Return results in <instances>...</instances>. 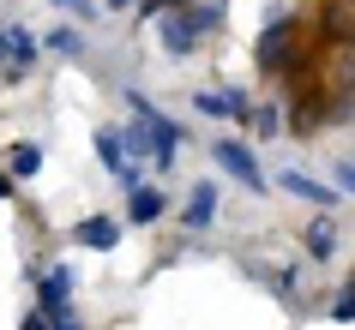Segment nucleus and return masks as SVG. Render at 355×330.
<instances>
[{
  "label": "nucleus",
  "mask_w": 355,
  "mask_h": 330,
  "mask_svg": "<svg viewBox=\"0 0 355 330\" xmlns=\"http://www.w3.org/2000/svg\"><path fill=\"white\" fill-rule=\"evenodd\" d=\"M60 12H78V19H96V0H55Z\"/></svg>",
  "instance_id": "nucleus-18"
},
{
  "label": "nucleus",
  "mask_w": 355,
  "mask_h": 330,
  "mask_svg": "<svg viewBox=\"0 0 355 330\" xmlns=\"http://www.w3.org/2000/svg\"><path fill=\"white\" fill-rule=\"evenodd\" d=\"M0 42H6V78H24L31 66H37V48H42V42L31 37L24 24H6V30H0Z\"/></svg>",
  "instance_id": "nucleus-4"
},
{
  "label": "nucleus",
  "mask_w": 355,
  "mask_h": 330,
  "mask_svg": "<svg viewBox=\"0 0 355 330\" xmlns=\"http://www.w3.org/2000/svg\"><path fill=\"white\" fill-rule=\"evenodd\" d=\"M181 222H187V228H211V222H217V186H211V181H199V186L187 192Z\"/></svg>",
  "instance_id": "nucleus-8"
},
{
  "label": "nucleus",
  "mask_w": 355,
  "mask_h": 330,
  "mask_svg": "<svg viewBox=\"0 0 355 330\" xmlns=\"http://www.w3.org/2000/svg\"><path fill=\"white\" fill-rule=\"evenodd\" d=\"M193 109H199V114H223V120H247V114H253L241 91H199V96H193Z\"/></svg>",
  "instance_id": "nucleus-5"
},
{
  "label": "nucleus",
  "mask_w": 355,
  "mask_h": 330,
  "mask_svg": "<svg viewBox=\"0 0 355 330\" xmlns=\"http://www.w3.org/2000/svg\"><path fill=\"white\" fill-rule=\"evenodd\" d=\"M277 186H283V192H295V199H307V204H319V210H331V204H337V186H319V181H307V174H277Z\"/></svg>",
  "instance_id": "nucleus-11"
},
{
  "label": "nucleus",
  "mask_w": 355,
  "mask_h": 330,
  "mask_svg": "<svg viewBox=\"0 0 355 330\" xmlns=\"http://www.w3.org/2000/svg\"><path fill=\"white\" fill-rule=\"evenodd\" d=\"M49 48H55V55H85V37H78V30H55V37H49Z\"/></svg>",
  "instance_id": "nucleus-16"
},
{
  "label": "nucleus",
  "mask_w": 355,
  "mask_h": 330,
  "mask_svg": "<svg viewBox=\"0 0 355 330\" xmlns=\"http://www.w3.org/2000/svg\"><path fill=\"white\" fill-rule=\"evenodd\" d=\"M19 330H49V312H42V306H37V312H31V318H24V324H19Z\"/></svg>",
  "instance_id": "nucleus-21"
},
{
  "label": "nucleus",
  "mask_w": 355,
  "mask_h": 330,
  "mask_svg": "<svg viewBox=\"0 0 355 330\" xmlns=\"http://www.w3.org/2000/svg\"><path fill=\"white\" fill-rule=\"evenodd\" d=\"M157 217H163V192H157V186H132V192H127V222L150 228Z\"/></svg>",
  "instance_id": "nucleus-10"
},
{
  "label": "nucleus",
  "mask_w": 355,
  "mask_h": 330,
  "mask_svg": "<svg viewBox=\"0 0 355 330\" xmlns=\"http://www.w3.org/2000/svg\"><path fill=\"white\" fill-rule=\"evenodd\" d=\"M73 240H78V246H91V253H109L114 240H121V222H114V217H85L73 228Z\"/></svg>",
  "instance_id": "nucleus-7"
},
{
  "label": "nucleus",
  "mask_w": 355,
  "mask_h": 330,
  "mask_svg": "<svg viewBox=\"0 0 355 330\" xmlns=\"http://www.w3.org/2000/svg\"><path fill=\"white\" fill-rule=\"evenodd\" d=\"M307 253H313L319 264H325V258L337 253V228H331L325 217H313V222H307Z\"/></svg>",
  "instance_id": "nucleus-12"
},
{
  "label": "nucleus",
  "mask_w": 355,
  "mask_h": 330,
  "mask_svg": "<svg viewBox=\"0 0 355 330\" xmlns=\"http://www.w3.org/2000/svg\"><path fill=\"white\" fill-rule=\"evenodd\" d=\"M247 120H253V132H259V138H277V132H283V114H277V109H253Z\"/></svg>",
  "instance_id": "nucleus-15"
},
{
  "label": "nucleus",
  "mask_w": 355,
  "mask_h": 330,
  "mask_svg": "<svg viewBox=\"0 0 355 330\" xmlns=\"http://www.w3.org/2000/svg\"><path fill=\"white\" fill-rule=\"evenodd\" d=\"M0 60H6V42H0Z\"/></svg>",
  "instance_id": "nucleus-24"
},
{
  "label": "nucleus",
  "mask_w": 355,
  "mask_h": 330,
  "mask_svg": "<svg viewBox=\"0 0 355 330\" xmlns=\"http://www.w3.org/2000/svg\"><path fill=\"white\" fill-rule=\"evenodd\" d=\"M187 19H193V30L205 37V30H217V24H223V0H193Z\"/></svg>",
  "instance_id": "nucleus-13"
},
{
  "label": "nucleus",
  "mask_w": 355,
  "mask_h": 330,
  "mask_svg": "<svg viewBox=\"0 0 355 330\" xmlns=\"http://www.w3.org/2000/svg\"><path fill=\"white\" fill-rule=\"evenodd\" d=\"M6 192H12V181H6V174H0V199H6Z\"/></svg>",
  "instance_id": "nucleus-23"
},
{
  "label": "nucleus",
  "mask_w": 355,
  "mask_h": 330,
  "mask_svg": "<svg viewBox=\"0 0 355 330\" xmlns=\"http://www.w3.org/2000/svg\"><path fill=\"white\" fill-rule=\"evenodd\" d=\"M103 6H109V12H127V6H139V0H103Z\"/></svg>",
  "instance_id": "nucleus-22"
},
{
  "label": "nucleus",
  "mask_w": 355,
  "mask_h": 330,
  "mask_svg": "<svg viewBox=\"0 0 355 330\" xmlns=\"http://www.w3.org/2000/svg\"><path fill=\"white\" fill-rule=\"evenodd\" d=\"M337 192H355V163H337Z\"/></svg>",
  "instance_id": "nucleus-19"
},
{
  "label": "nucleus",
  "mask_w": 355,
  "mask_h": 330,
  "mask_svg": "<svg viewBox=\"0 0 355 330\" xmlns=\"http://www.w3.org/2000/svg\"><path fill=\"white\" fill-rule=\"evenodd\" d=\"M49 330H78V318H73V312H55V318H49Z\"/></svg>",
  "instance_id": "nucleus-20"
},
{
  "label": "nucleus",
  "mask_w": 355,
  "mask_h": 330,
  "mask_svg": "<svg viewBox=\"0 0 355 330\" xmlns=\"http://www.w3.org/2000/svg\"><path fill=\"white\" fill-rule=\"evenodd\" d=\"M157 37H163V48H168V55H193V42H199V30H193L187 6H175V12L163 19V30H157Z\"/></svg>",
  "instance_id": "nucleus-6"
},
{
  "label": "nucleus",
  "mask_w": 355,
  "mask_h": 330,
  "mask_svg": "<svg viewBox=\"0 0 355 330\" xmlns=\"http://www.w3.org/2000/svg\"><path fill=\"white\" fill-rule=\"evenodd\" d=\"M12 174H19V181H37L42 174V145H19L12 150Z\"/></svg>",
  "instance_id": "nucleus-14"
},
{
  "label": "nucleus",
  "mask_w": 355,
  "mask_h": 330,
  "mask_svg": "<svg viewBox=\"0 0 355 330\" xmlns=\"http://www.w3.org/2000/svg\"><path fill=\"white\" fill-rule=\"evenodd\" d=\"M331 318H337V324H355V282H349V288H343V294H337Z\"/></svg>",
  "instance_id": "nucleus-17"
},
{
  "label": "nucleus",
  "mask_w": 355,
  "mask_h": 330,
  "mask_svg": "<svg viewBox=\"0 0 355 330\" xmlns=\"http://www.w3.org/2000/svg\"><path fill=\"white\" fill-rule=\"evenodd\" d=\"M73 288H78V264H49L37 271V306L55 318V312H73Z\"/></svg>",
  "instance_id": "nucleus-3"
},
{
  "label": "nucleus",
  "mask_w": 355,
  "mask_h": 330,
  "mask_svg": "<svg viewBox=\"0 0 355 330\" xmlns=\"http://www.w3.org/2000/svg\"><path fill=\"white\" fill-rule=\"evenodd\" d=\"M211 156H217V168H223L229 181H241L247 192H265V186H271V181H265V168L253 163V150L235 145V138H217V145H211Z\"/></svg>",
  "instance_id": "nucleus-2"
},
{
  "label": "nucleus",
  "mask_w": 355,
  "mask_h": 330,
  "mask_svg": "<svg viewBox=\"0 0 355 330\" xmlns=\"http://www.w3.org/2000/svg\"><path fill=\"white\" fill-rule=\"evenodd\" d=\"M289 24H295V19H289V12H277V19L259 30V66H283V48H289Z\"/></svg>",
  "instance_id": "nucleus-9"
},
{
  "label": "nucleus",
  "mask_w": 355,
  "mask_h": 330,
  "mask_svg": "<svg viewBox=\"0 0 355 330\" xmlns=\"http://www.w3.org/2000/svg\"><path fill=\"white\" fill-rule=\"evenodd\" d=\"M127 109H132V114H145V127H150V163L168 168V163H175V150H181V127H175V120H163V114L150 109L139 91H127Z\"/></svg>",
  "instance_id": "nucleus-1"
}]
</instances>
